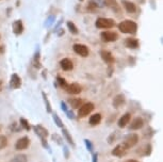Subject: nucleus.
Here are the masks:
<instances>
[{"instance_id": "1", "label": "nucleus", "mask_w": 163, "mask_h": 162, "mask_svg": "<svg viewBox=\"0 0 163 162\" xmlns=\"http://www.w3.org/2000/svg\"><path fill=\"white\" fill-rule=\"evenodd\" d=\"M117 27L121 32L126 33V34H136V31H138V25H136V23L130 19H126L121 22L118 23Z\"/></svg>"}, {"instance_id": "2", "label": "nucleus", "mask_w": 163, "mask_h": 162, "mask_svg": "<svg viewBox=\"0 0 163 162\" xmlns=\"http://www.w3.org/2000/svg\"><path fill=\"white\" fill-rule=\"evenodd\" d=\"M95 26L99 29H111L114 27V20L111 18H105V17H99L97 18Z\"/></svg>"}, {"instance_id": "3", "label": "nucleus", "mask_w": 163, "mask_h": 162, "mask_svg": "<svg viewBox=\"0 0 163 162\" xmlns=\"http://www.w3.org/2000/svg\"><path fill=\"white\" fill-rule=\"evenodd\" d=\"M138 142H139V135L136 134V133H129V134L125 138L123 144L125 145V147L127 149H129V148L133 147L134 145L138 144Z\"/></svg>"}, {"instance_id": "4", "label": "nucleus", "mask_w": 163, "mask_h": 162, "mask_svg": "<svg viewBox=\"0 0 163 162\" xmlns=\"http://www.w3.org/2000/svg\"><path fill=\"white\" fill-rule=\"evenodd\" d=\"M94 104L93 103H85L82 104L81 107L79 108L78 110V116L79 117H85L87 116L89 114L94 110Z\"/></svg>"}, {"instance_id": "5", "label": "nucleus", "mask_w": 163, "mask_h": 162, "mask_svg": "<svg viewBox=\"0 0 163 162\" xmlns=\"http://www.w3.org/2000/svg\"><path fill=\"white\" fill-rule=\"evenodd\" d=\"M72 49H74V51L80 57H83V58L89 57L90 50H89V48H87V46L83 45V44H75Z\"/></svg>"}, {"instance_id": "6", "label": "nucleus", "mask_w": 163, "mask_h": 162, "mask_svg": "<svg viewBox=\"0 0 163 162\" xmlns=\"http://www.w3.org/2000/svg\"><path fill=\"white\" fill-rule=\"evenodd\" d=\"M100 38L103 42H116L118 40V34L113 31H102Z\"/></svg>"}, {"instance_id": "7", "label": "nucleus", "mask_w": 163, "mask_h": 162, "mask_svg": "<svg viewBox=\"0 0 163 162\" xmlns=\"http://www.w3.org/2000/svg\"><path fill=\"white\" fill-rule=\"evenodd\" d=\"M30 144V140L28 137H22L20 139H18L15 143V149L16 150H25L28 148V146Z\"/></svg>"}, {"instance_id": "8", "label": "nucleus", "mask_w": 163, "mask_h": 162, "mask_svg": "<svg viewBox=\"0 0 163 162\" xmlns=\"http://www.w3.org/2000/svg\"><path fill=\"white\" fill-rule=\"evenodd\" d=\"M68 94L71 95H78L82 92V87L79 83H71V84H67V87L64 89Z\"/></svg>"}, {"instance_id": "9", "label": "nucleus", "mask_w": 163, "mask_h": 162, "mask_svg": "<svg viewBox=\"0 0 163 162\" xmlns=\"http://www.w3.org/2000/svg\"><path fill=\"white\" fill-rule=\"evenodd\" d=\"M100 57H101V59L109 65H113V63H114V61H115L113 54L109 50H106V49L100 50Z\"/></svg>"}, {"instance_id": "10", "label": "nucleus", "mask_w": 163, "mask_h": 162, "mask_svg": "<svg viewBox=\"0 0 163 162\" xmlns=\"http://www.w3.org/2000/svg\"><path fill=\"white\" fill-rule=\"evenodd\" d=\"M127 151H128V149L125 147V145L121 143V144H118L116 145L114 147V149L112 150V155L115 156V157H123L125 156L127 154Z\"/></svg>"}, {"instance_id": "11", "label": "nucleus", "mask_w": 163, "mask_h": 162, "mask_svg": "<svg viewBox=\"0 0 163 162\" xmlns=\"http://www.w3.org/2000/svg\"><path fill=\"white\" fill-rule=\"evenodd\" d=\"M20 85H22V79H20V77L17 74H13L11 76V79H10V87L14 89V90H16V89L20 88Z\"/></svg>"}, {"instance_id": "12", "label": "nucleus", "mask_w": 163, "mask_h": 162, "mask_svg": "<svg viewBox=\"0 0 163 162\" xmlns=\"http://www.w3.org/2000/svg\"><path fill=\"white\" fill-rule=\"evenodd\" d=\"M60 66H61V68L63 70H65V72H69V70H72L74 68V63H72V61L71 59L64 58L60 61Z\"/></svg>"}, {"instance_id": "13", "label": "nucleus", "mask_w": 163, "mask_h": 162, "mask_svg": "<svg viewBox=\"0 0 163 162\" xmlns=\"http://www.w3.org/2000/svg\"><path fill=\"white\" fill-rule=\"evenodd\" d=\"M130 119H131V114L129 113V112H127V113H125L120 119H118V122H117L118 127H120V128H125L127 125L130 123Z\"/></svg>"}, {"instance_id": "14", "label": "nucleus", "mask_w": 163, "mask_h": 162, "mask_svg": "<svg viewBox=\"0 0 163 162\" xmlns=\"http://www.w3.org/2000/svg\"><path fill=\"white\" fill-rule=\"evenodd\" d=\"M144 126V121L142 117H136L130 124V130H139Z\"/></svg>"}, {"instance_id": "15", "label": "nucleus", "mask_w": 163, "mask_h": 162, "mask_svg": "<svg viewBox=\"0 0 163 162\" xmlns=\"http://www.w3.org/2000/svg\"><path fill=\"white\" fill-rule=\"evenodd\" d=\"M33 129H34L35 133L38 135V137L41 138V139H46V138L48 137V131H47V129H46V128H44L43 126H41V125L34 126V127H33Z\"/></svg>"}, {"instance_id": "16", "label": "nucleus", "mask_w": 163, "mask_h": 162, "mask_svg": "<svg viewBox=\"0 0 163 162\" xmlns=\"http://www.w3.org/2000/svg\"><path fill=\"white\" fill-rule=\"evenodd\" d=\"M13 32L16 35H20L24 32V25H22V20H15L13 23Z\"/></svg>"}, {"instance_id": "17", "label": "nucleus", "mask_w": 163, "mask_h": 162, "mask_svg": "<svg viewBox=\"0 0 163 162\" xmlns=\"http://www.w3.org/2000/svg\"><path fill=\"white\" fill-rule=\"evenodd\" d=\"M121 3H123L124 8H125V10L128 13H134L136 11V6L133 3L132 1H129V0H123L121 1Z\"/></svg>"}, {"instance_id": "18", "label": "nucleus", "mask_w": 163, "mask_h": 162, "mask_svg": "<svg viewBox=\"0 0 163 162\" xmlns=\"http://www.w3.org/2000/svg\"><path fill=\"white\" fill-rule=\"evenodd\" d=\"M124 104H125V95L124 94H118L113 99V107L114 108H120Z\"/></svg>"}, {"instance_id": "19", "label": "nucleus", "mask_w": 163, "mask_h": 162, "mask_svg": "<svg viewBox=\"0 0 163 162\" xmlns=\"http://www.w3.org/2000/svg\"><path fill=\"white\" fill-rule=\"evenodd\" d=\"M125 45H126L127 48H129V49H136L139 47L140 43H139V41L136 40V38H129L125 41Z\"/></svg>"}, {"instance_id": "20", "label": "nucleus", "mask_w": 163, "mask_h": 162, "mask_svg": "<svg viewBox=\"0 0 163 162\" xmlns=\"http://www.w3.org/2000/svg\"><path fill=\"white\" fill-rule=\"evenodd\" d=\"M101 122V114L100 113H95L93 115H91L89 123L91 126H97L99 123Z\"/></svg>"}, {"instance_id": "21", "label": "nucleus", "mask_w": 163, "mask_h": 162, "mask_svg": "<svg viewBox=\"0 0 163 162\" xmlns=\"http://www.w3.org/2000/svg\"><path fill=\"white\" fill-rule=\"evenodd\" d=\"M68 103L72 109H79L83 104V100L81 98H71L68 99Z\"/></svg>"}, {"instance_id": "22", "label": "nucleus", "mask_w": 163, "mask_h": 162, "mask_svg": "<svg viewBox=\"0 0 163 162\" xmlns=\"http://www.w3.org/2000/svg\"><path fill=\"white\" fill-rule=\"evenodd\" d=\"M105 4L110 8V9L114 10V11H120V6H118L116 0H105Z\"/></svg>"}, {"instance_id": "23", "label": "nucleus", "mask_w": 163, "mask_h": 162, "mask_svg": "<svg viewBox=\"0 0 163 162\" xmlns=\"http://www.w3.org/2000/svg\"><path fill=\"white\" fill-rule=\"evenodd\" d=\"M67 28H68L69 32H71L72 34H75V35L79 34L78 28H77V26L75 25V23H72V22H67Z\"/></svg>"}, {"instance_id": "24", "label": "nucleus", "mask_w": 163, "mask_h": 162, "mask_svg": "<svg viewBox=\"0 0 163 162\" xmlns=\"http://www.w3.org/2000/svg\"><path fill=\"white\" fill-rule=\"evenodd\" d=\"M10 162H28V157L24 154H20V155H17L14 158H12Z\"/></svg>"}, {"instance_id": "25", "label": "nucleus", "mask_w": 163, "mask_h": 162, "mask_svg": "<svg viewBox=\"0 0 163 162\" xmlns=\"http://www.w3.org/2000/svg\"><path fill=\"white\" fill-rule=\"evenodd\" d=\"M62 132H63V135H64V138L66 139L67 142L69 143L72 146H75V142H74V140H72V138L71 137V134H69V132H68V130L65 129V128H62Z\"/></svg>"}, {"instance_id": "26", "label": "nucleus", "mask_w": 163, "mask_h": 162, "mask_svg": "<svg viewBox=\"0 0 163 162\" xmlns=\"http://www.w3.org/2000/svg\"><path fill=\"white\" fill-rule=\"evenodd\" d=\"M19 124H20V126L24 128L25 130H27V131H29V130L31 129L29 122H28L26 119H24V117H20L19 119Z\"/></svg>"}, {"instance_id": "27", "label": "nucleus", "mask_w": 163, "mask_h": 162, "mask_svg": "<svg viewBox=\"0 0 163 162\" xmlns=\"http://www.w3.org/2000/svg\"><path fill=\"white\" fill-rule=\"evenodd\" d=\"M42 95H43V98H44V103H45V106H46V110H47L48 113H51V104H50V103H49L47 95H46L44 92L42 93Z\"/></svg>"}, {"instance_id": "28", "label": "nucleus", "mask_w": 163, "mask_h": 162, "mask_svg": "<svg viewBox=\"0 0 163 162\" xmlns=\"http://www.w3.org/2000/svg\"><path fill=\"white\" fill-rule=\"evenodd\" d=\"M53 121H54V124H56L58 127H60V128H63L64 127L63 122L61 121V119L59 117V115L57 113H53Z\"/></svg>"}, {"instance_id": "29", "label": "nucleus", "mask_w": 163, "mask_h": 162, "mask_svg": "<svg viewBox=\"0 0 163 162\" xmlns=\"http://www.w3.org/2000/svg\"><path fill=\"white\" fill-rule=\"evenodd\" d=\"M33 63H34V66L36 68H41V61H40V52H36L35 56H34V59H33Z\"/></svg>"}, {"instance_id": "30", "label": "nucleus", "mask_w": 163, "mask_h": 162, "mask_svg": "<svg viewBox=\"0 0 163 162\" xmlns=\"http://www.w3.org/2000/svg\"><path fill=\"white\" fill-rule=\"evenodd\" d=\"M7 145V139L6 135H0V150H2Z\"/></svg>"}, {"instance_id": "31", "label": "nucleus", "mask_w": 163, "mask_h": 162, "mask_svg": "<svg viewBox=\"0 0 163 162\" xmlns=\"http://www.w3.org/2000/svg\"><path fill=\"white\" fill-rule=\"evenodd\" d=\"M57 82L59 83V85H60L61 88H63V89H65L67 87V82H66V80L64 79V78H62L60 77V76H58L57 77Z\"/></svg>"}, {"instance_id": "32", "label": "nucleus", "mask_w": 163, "mask_h": 162, "mask_svg": "<svg viewBox=\"0 0 163 162\" xmlns=\"http://www.w3.org/2000/svg\"><path fill=\"white\" fill-rule=\"evenodd\" d=\"M84 143H85V146H86L87 150H89V151H93V149H94V147H93V144L91 143V141L87 140V139H85V140H84Z\"/></svg>"}, {"instance_id": "33", "label": "nucleus", "mask_w": 163, "mask_h": 162, "mask_svg": "<svg viewBox=\"0 0 163 162\" xmlns=\"http://www.w3.org/2000/svg\"><path fill=\"white\" fill-rule=\"evenodd\" d=\"M53 19H54V16H53V15H51V16L47 19V22H48V23H46V26H50L51 23H52V22H51V20H53Z\"/></svg>"}, {"instance_id": "34", "label": "nucleus", "mask_w": 163, "mask_h": 162, "mask_svg": "<svg viewBox=\"0 0 163 162\" xmlns=\"http://www.w3.org/2000/svg\"><path fill=\"white\" fill-rule=\"evenodd\" d=\"M61 109H62V110H63L64 112H66V111H67L66 104H65V103H63V101H62V103H61Z\"/></svg>"}, {"instance_id": "35", "label": "nucleus", "mask_w": 163, "mask_h": 162, "mask_svg": "<svg viewBox=\"0 0 163 162\" xmlns=\"http://www.w3.org/2000/svg\"><path fill=\"white\" fill-rule=\"evenodd\" d=\"M65 113L67 114V116H68V119H74V114H72V112H69L68 110H67Z\"/></svg>"}, {"instance_id": "36", "label": "nucleus", "mask_w": 163, "mask_h": 162, "mask_svg": "<svg viewBox=\"0 0 163 162\" xmlns=\"http://www.w3.org/2000/svg\"><path fill=\"white\" fill-rule=\"evenodd\" d=\"M97 160H98V155L97 154H94L93 155V162H97Z\"/></svg>"}, {"instance_id": "37", "label": "nucleus", "mask_w": 163, "mask_h": 162, "mask_svg": "<svg viewBox=\"0 0 163 162\" xmlns=\"http://www.w3.org/2000/svg\"><path fill=\"white\" fill-rule=\"evenodd\" d=\"M59 30H60V32L58 33V35H59V36L63 35V34H64V29H62V28H61V29H59Z\"/></svg>"}, {"instance_id": "38", "label": "nucleus", "mask_w": 163, "mask_h": 162, "mask_svg": "<svg viewBox=\"0 0 163 162\" xmlns=\"http://www.w3.org/2000/svg\"><path fill=\"white\" fill-rule=\"evenodd\" d=\"M64 151H65V157L66 158H68V150H67L66 147H64Z\"/></svg>"}, {"instance_id": "39", "label": "nucleus", "mask_w": 163, "mask_h": 162, "mask_svg": "<svg viewBox=\"0 0 163 162\" xmlns=\"http://www.w3.org/2000/svg\"><path fill=\"white\" fill-rule=\"evenodd\" d=\"M4 51V48H3V46H0V53H2V52Z\"/></svg>"}, {"instance_id": "40", "label": "nucleus", "mask_w": 163, "mask_h": 162, "mask_svg": "<svg viewBox=\"0 0 163 162\" xmlns=\"http://www.w3.org/2000/svg\"><path fill=\"white\" fill-rule=\"evenodd\" d=\"M126 162H139V161H136V160H127Z\"/></svg>"}, {"instance_id": "41", "label": "nucleus", "mask_w": 163, "mask_h": 162, "mask_svg": "<svg viewBox=\"0 0 163 162\" xmlns=\"http://www.w3.org/2000/svg\"><path fill=\"white\" fill-rule=\"evenodd\" d=\"M0 130H1V126H0Z\"/></svg>"}, {"instance_id": "42", "label": "nucleus", "mask_w": 163, "mask_h": 162, "mask_svg": "<svg viewBox=\"0 0 163 162\" xmlns=\"http://www.w3.org/2000/svg\"><path fill=\"white\" fill-rule=\"evenodd\" d=\"M80 1H83V0H80Z\"/></svg>"}, {"instance_id": "43", "label": "nucleus", "mask_w": 163, "mask_h": 162, "mask_svg": "<svg viewBox=\"0 0 163 162\" xmlns=\"http://www.w3.org/2000/svg\"><path fill=\"white\" fill-rule=\"evenodd\" d=\"M0 38H1V36H0Z\"/></svg>"}]
</instances>
